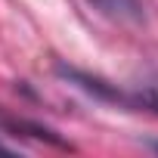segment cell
<instances>
[{
    "label": "cell",
    "instance_id": "3",
    "mask_svg": "<svg viewBox=\"0 0 158 158\" xmlns=\"http://www.w3.org/2000/svg\"><path fill=\"white\" fill-rule=\"evenodd\" d=\"M0 152H13V149H10V146H6V143H0Z\"/></svg>",
    "mask_w": 158,
    "mask_h": 158
},
{
    "label": "cell",
    "instance_id": "2",
    "mask_svg": "<svg viewBox=\"0 0 158 158\" xmlns=\"http://www.w3.org/2000/svg\"><path fill=\"white\" fill-rule=\"evenodd\" d=\"M118 102H130V106H136V109H146V112H155V115H158V77H155V81L139 84L133 93H121V90H118Z\"/></svg>",
    "mask_w": 158,
    "mask_h": 158
},
{
    "label": "cell",
    "instance_id": "1",
    "mask_svg": "<svg viewBox=\"0 0 158 158\" xmlns=\"http://www.w3.org/2000/svg\"><path fill=\"white\" fill-rule=\"evenodd\" d=\"M87 3L99 16H106L112 22H121V25H139L146 19L143 0H87Z\"/></svg>",
    "mask_w": 158,
    "mask_h": 158
}]
</instances>
